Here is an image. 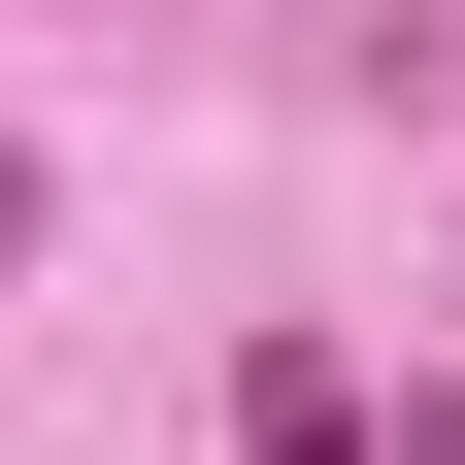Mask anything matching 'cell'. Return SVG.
<instances>
[{
	"mask_svg": "<svg viewBox=\"0 0 465 465\" xmlns=\"http://www.w3.org/2000/svg\"><path fill=\"white\" fill-rule=\"evenodd\" d=\"M232 432H266V465H399V432H366V366H332V332H266V399H232Z\"/></svg>",
	"mask_w": 465,
	"mask_h": 465,
	"instance_id": "cell-1",
	"label": "cell"
},
{
	"mask_svg": "<svg viewBox=\"0 0 465 465\" xmlns=\"http://www.w3.org/2000/svg\"><path fill=\"white\" fill-rule=\"evenodd\" d=\"M0 266H34V134H0Z\"/></svg>",
	"mask_w": 465,
	"mask_h": 465,
	"instance_id": "cell-2",
	"label": "cell"
}]
</instances>
